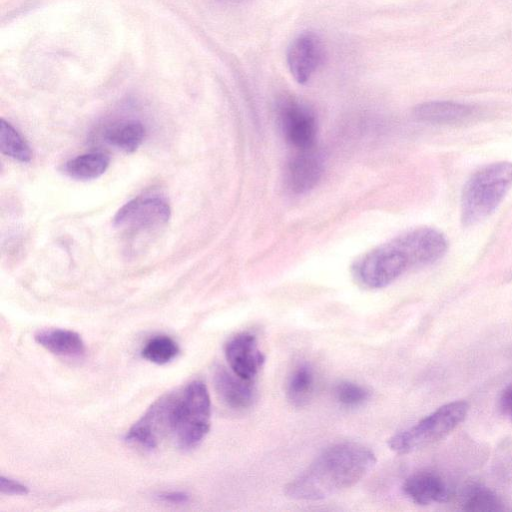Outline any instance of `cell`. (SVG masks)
<instances>
[{
    "label": "cell",
    "mask_w": 512,
    "mask_h": 512,
    "mask_svg": "<svg viewBox=\"0 0 512 512\" xmlns=\"http://www.w3.org/2000/svg\"><path fill=\"white\" fill-rule=\"evenodd\" d=\"M323 59V46L320 39L311 32L297 36L287 52V63L294 79L299 84L309 81Z\"/></svg>",
    "instance_id": "obj_10"
},
{
    "label": "cell",
    "mask_w": 512,
    "mask_h": 512,
    "mask_svg": "<svg viewBox=\"0 0 512 512\" xmlns=\"http://www.w3.org/2000/svg\"><path fill=\"white\" fill-rule=\"evenodd\" d=\"M211 401L206 385L195 380L173 392L170 435L182 450L199 445L210 429Z\"/></svg>",
    "instance_id": "obj_3"
},
{
    "label": "cell",
    "mask_w": 512,
    "mask_h": 512,
    "mask_svg": "<svg viewBox=\"0 0 512 512\" xmlns=\"http://www.w3.org/2000/svg\"><path fill=\"white\" fill-rule=\"evenodd\" d=\"M214 386L220 400L234 410L249 408L256 397L253 381L245 380L223 367L215 370Z\"/></svg>",
    "instance_id": "obj_12"
},
{
    "label": "cell",
    "mask_w": 512,
    "mask_h": 512,
    "mask_svg": "<svg viewBox=\"0 0 512 512\" xmlns=\"http://www.w3.org/2000/svg\"><path fill=\"white\" fill-rule=\"evenodd\" d=\"M511 416H512V413H511Z\"/></svg>",
    "instance_id": "obj_26"
},
{
    "label": "cell",
    "mask_w": 512,
    "mask_h": 512,
    "mask_svg": "<svg viewBox=\"0 0 512 512\" xmlns=\"http://www.w3.org/2000/svg\"><path fill=\"white\" fill-rule=\"evenodd\" d=\"M323 173V159L314 148L298 150L286 168V182L295 194H304L313 189Z\"/></svg>",
    "instance_id": "obj_11"
},
{
    "label": "cell",
    "mask_w": 512,
    "mask_h": 512,
    "mask_svg": "<svg viewBox=\"0 0 512 512\" xmlns=\"http://www.w3.org/2000/svg\"><path fill=\"white\" fill-rule=\"evenodd\" d=\"M462 507L466 511L483 512L505 509L500 498L493 491L482 486H474L467 491Z\"/></svg>",
    "instance_id": "obj_21"
},
{
    "label": "cell",
    "mask_w": 512,
    "mask_h": 512,
    "mask_svg": "<svg viewBox=\"0 0 512 512\" xmlns=\"http://www.w3.org/2000/svg\"><path fill=\"white\" fill-rule=\"evenodd\" d=\"M35 341L51 353L59 356L78 357L85 352L81 336L72 330L48 328L34 335Z\"/></svg>",
    "instance_id": "obj_15"
},
{
    "label": "cell",
    "mask_w": 512,
    "mask_h": 512,
    "mask_svg": "<svg viewBox=\"0 0 512 512\" xmlns=\"http://www.w3.org/2000/svg\"><path fill=\"white\" fill-rule=\"evenodd\" d=\"M144 136V126L135 120L114 124L104 133L106 142L127 153L137 150L143 142Z\"/></svg>",
    "instance_id": "obj_16"
},
{
    "label": "cell",
    "mask_w": 512,
    "mask_h": 512,
    "mask_svg": "<svg viewBox=\"0 0 512 512\" xmlns=\"http://www.w3.org/2000/svg\"><path fill=\"white\" fill-rule=\"evenodd\" d=\"M404 494L418 505L443 503L449 497L445 482L433 472H417L410 475L402 486Z\"/></svg>",
    "instance_id": "obj_13"
},
{
    "label": "cell",
    "mask_w": 512,
    "mask_h": 512,
    "mask_svg": "<svg viewBox=\"0 0 512 512\" xmlns=\"http://www.w3.org/2000/svg\"><path fill=\"white\" fill-rule=\"evenodd\" d=\"M465 401L447 403L388 440L389 448L398 454H407L435 443L453 431L467 416Z\"/></svg>",
    "instance_id": "obj_5"
},
{
    "label": "cell",
    "mask_w": 512,
    "mask_h": 512,
    "mask_svg": "<svg viewBox=\"0 0 512 512\" xmlns=\"http://www.w3.org/2000/svg\"><path fill=\"white\" fill-rule=\"evenodd\" d=\"M370 396L369 391L356 383L342 381L334 388V397L345 407H357L364 404Z\"/></svg>",
    "instance_id": "obj_22"
},
{
    "label": "cell",
    "mask_w": 512,
    "mask_h": 512,
    "mask_svg": "<svg viewBox=\"0 0 512 512\" xmlns=\"http://www.w3.org/2000/svg\"><path fill=\"white\" fill-rule=\"evenodd\" d=\"M278 115L284 137L293 147L314 148L317 121L308 106L295 99H284L279 103Z\"/></svg>",
    "instance_id": "obj_6"
},
{
    "label": "cell",
    "mask_w": 512,
    "mask_h": 512,
    "mask_svg": "<svg viewBox=\"0 0 512 512\" xmlns=\"http://www.w3.org/2000/svg\"><path fill=\"white\" fill-rule=\"evenodd\" d=\"M0 491L7 495H25L28 493V487L18 481L1 476Z\"/></svg>",
    "instance_id": "obj_23"
},
{
    "label": "cell",
    "mask_w": 512,
    "mask_h": 512,
    "mask_svg": "<svg viewBox=\"0 0 512 512\" xmlns=\"http://www.w3.org/2000/svg\"><path fill=\"white\" fill-rule=\"evenodd\" d=\"M375 463L374 452L362 444L331 445L285 486V494L302 501L325 499L355 485Z\"/></svg>",
    "instance_id": "obj_2"
},
{
    "label": "cell",
    "mask_w": 512,
    "mask_h": 512,
    "mask_svg": "<svg viewBox=\"0 0 512 512\" xmlns=\"http://www.w3.org/2000/svg\"><path fill=\"white\" fill-rule=\"evenodd\" d=\"M447 248V239L439 230L411 229L363 255L353 267L354 275L367 288H383L410 269L435 263Z\"/></svg>",
    "instance_id": "obj_1"
},
{
    "label": "cell",
    "mask_w": 512,
    "mask_h": 512,
    "mask_svg": "<svg viewBox=\"0 0 512 512\" xmlns=\"http://www.w3.org/2000/svg\"><path fill=\"white\" fill-rule=\"evenodd\" d=\"M225 357L230 369L248 381L254 380L265 361L256 336L250 332L231 337L225 345Z\"/></svg>",
    "instance_id": "obj_9"
},
{
    "label": "cell",
    "mask_w": 512,
    "mask_h": 512,
    "mask_svg": "<svg viewBox=\"0 0 512 512\" xmlns=\"http://www.w3.org/2000/svg\"><path fill=\"white\" fill-rule=\"evenodd\" d=\"M512 186V163L488 164L471 175L461 195V221L472 226L492 214Z\"/></svg>",
    "instance_id": "obj_4"
},
{
    "label": "cell",
    "mask_w": 512,
    "mask_h": 512,
    "mask_svg": "<svg viewBox=\"0 0 512 512\" xmlns=\"http://www.w3.org/2000/svg\"><path fill=\"white\" fill-rule=\"evenodd\" d=\"M178 353L179 347L177 343L165 335L151 338L141 351L143 358L158 365L170 362Z\"/></svg>",
    "instance_id": "obj_20"
},
{
    "label": "cell",
    "mask_w": 512,
    "mask_h": 512,
    "mask_svg": "<svg viewBox=\"0 0 512 512\" xmlns=\"http://www.w3.org/2000/svg\"><path fill=\"white\" fill-rule=\"evenodd\" d=\"M315 386V377L310 365L304 363L297 366L291 373L286 395L288 401L295 407L306 405L311 399Z\"/></svg>",
    "instance_id": "obj_18"
},
{
    "label": "cell",
    "mask_w": 512,
    "mask_h": 512,
    "mask_svg": "<svg viewBox=\"0 0 512 512\" xmlns=\"http://www.w3.org/2000/svg\"><path fill=\"white\" fill-rule=\"evenodd\" d=\"M161 501L173 504L186 503L189 500V496L183 492H165L158 495Z\"/></svg>",
    "instance_id": "obj_24"
},
{
    "label": "cell",
    "mask_w": 512,
    "mask_h": 512,
    "mask_svg": "<svg viewBox=\"0 0 512 512\" xmlns=\"http://www.w3.org/2000/svg\"><path fill=\"white\" fill-rule=\"evenodd\" d=\"M502 403L503 407L512 413V387L504 393Z\"/></svg>",
    "instance_id": "obj_25"
},
{
    "label": "cell",
    "mask_w": 512,
    "mask_h": 512,
    "mask_svg": "<svg viewBox=\"0 0 512 512\" xmlns=\"http://www.w3.org/2000/svg\"><path fill=\"white\" fill-rule=\"evenodd\" d=\"M109 166L104 153L93 152L77 156L64 165L65 173L77 180H92L100 177Z\"/></svg>",
    "instance_id": "obj_17"
},
{
    "label": "cell",
    "mask_w": 512,
    "mask_h": 512,
    "mask_svg": "<svg viewBox=\"0 0 512 512\" xmlns=\"http://www.w3.org/2000/svg\"><path fill=\"white\" fill-rule=\"evenodd\" d=\"M170 215V206L162 197H138L118 210L114 225L130 230L154 228L167 223Z\"/></svg>",
    "instance_id": "obj_8"
},
{
    "label": "cell",
    "mask_w": 512,
    "mask_h": 512,
    "mask_svg": "<svg viewBox=\"0 0 512 512\" xmlns=\"http://www.w3.org/2000/svg\"><path fill=\"white\" fill-rule=\"evenodd\" d=\"M474 113V107L453 101H429L413 109V115L418 121L441 125L462 123Z\"/></svg>",
    "instance_id": "obj_14"
},
{
    "label": "cell",
    "mask_w": 512,
    "mask_h": 512,
    "mask_svg": "<svg viewBox=\"0 0 512 512\" xmlns=\"http://www.w3.org/2000/svg\"><path fill=\"white\" fill-rule=\"evenodd\" d=\"M172 392L157 399L144 415L133 424L126 434V440L146 449H155L161 440L170 435V409Z\"/></svg>",
    "instance_id": "obj_7"
},
{
    "label": "cell",
    "mask_w": 512,
    "mask_h": 512,
    "mask_svg": "<svg viewBox=\"0 0 512 512\" xmlns=\"http://www.w3.org/2000/svg\"><path fill=\"white\" fill-rule=\"evenodd\" d=\"M0 150L20 162H29L31 151L15 128L5 120L0 121Z\"/></svg>",
    "instance_id": "obj_19"
}]
</instances>
